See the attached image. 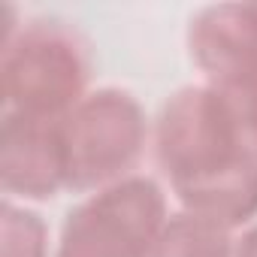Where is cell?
<instances>
[{
  "mask_svg": "<svg viewBox=\"0 0 257 257\" xmlns=\"http://www.w3.org/2000/svg\"><path fill=\"white\" fill-rule=\"evenodd\" d=\"M67 191L94 194L137 176L152 127L140 100L124 88H97L61 118Z\"/></svg>",
  "mask_w": 257,
  "mask_h": 257,
  "instance_id": "3",
  "label": "cell"
},
{
  "mask_svg": "<svg viewBox=\"0 0 257 257\" xmlns=\"http://www.w3.org/2000/svg\"><path fill=\"white\" fill-rule=\"evenodd\" d=\"M224 94L233 106V115L239 121V131H242L248 152L257 158V82H251L239 91H224Z\"/></svg>",
  "mask_w": 257,
  "mask_h": 257,
  "instance_id": "9",
  "label": "cell"
},
{
  "mask_svg": "<svg viewBox=\"0 0 257 257\" xmlns=\"http://www.w3.org/2000/svg\"><path fill=\"white\" fill-rule=\"evenodd\" d=\"M0 239L4 257H46L49 254V227L28 206L4 200L0 206Z\"/></svg>",
  "mask_w": 257,
  "mask_h": 257,
  "instance_id": "8",
  "label": "cell"
},
{
  "mask_svg": "<svg viewBox=\"0 0 257 257\" xmlns=\"http://www.w3.org/2000/svg\"><path fill=\"white\" fill-rule=\"evenodd\" d=\"M188 52L206 85L239 91L257 82V4H218L188 25Z\"/></svg>",
  "mask_w": 257,
  "mask_h": 257,
  "instance_id": "5",
  "label": "cell"
},
{
  "mask_svg": "<svg viewBox=\"0 0 257 257\" xmlns=\"http://www.w3.org/2000/svg\"><path fill=\"white\" fill-rule=\"evenodd\" d=\"M152 149L185 212L230 230L257 215V158L224 91L200 82L170 94L155 121Z\"/></svg>",
  "mask_w": 257,
  "mask_h": 257,
  "instance_id": "1",
  "label": "cell"
},
{
  "mask_svg": "<svg viewBox=\"0 0 257 257\" xmlns=\"http://www.w3.org/2000/svg\"><path fill=\"white\" fill-rule=\"evenodd\" d=\"M91 46L64 19H22L4 7L0 37V100L4 112L64 118L91 82Z\"/></svg>",
  "mask_w": 257,
  "mask_h": 257,
  "instance_id": "2",
  "label": "cell"
},
{
  "mask_svg": "<svg viewBox=\"0 0 257 257\" xmlns=\"http://www.w3.org/2000/svg\"><path fill=\"white\" fill-rule=\"evenodd\" d=\"M233 251L236 239L230 227L182 209L170 215L152 257H233Z\"/></svg>",
  "mask_w": 257,
  "mask_h": 257,
  "instance_id": "7",
  "label": "cell"
},
{
  "mask_svg": "<svg viewBox=\"0 0 257 257\" xmlns=\"http://www.w3.org/2000/svg\"><path fill=\"white\" fill-rule=\"evenodd\" d=\"M167 221L164 188L137 173L67 212L55 257H152Z\"/></svg>",
  "mask_w": 257,
  "mask_h": 257,
  "instance_id": "4",
  "label": "cell"
},
{
  "mask_svg": "<svg viewBox=\"0 0 257 257\" xmlns=\"http://www.w3.org/2000/svg\"><path fill=\"white\" fill-rule=\"evenodd\" d=\"M233 257H257V224L248 227L239 239H236V251Z\"/></svg>",
  "mask_w": 257,
  "mask_h": 257,
  "instance_id": "10",
  "label": "cell"
},
{
  "mask_svg": "<svg viewBox=\"0 0 257 257\" xmlns=\"http://www.w3.org/2000/svg\"><path fill=\"white\" fill-rule=\"evenodd\" d=\"M0 185L7 200H52L58 191H67L61 118L4 112Z\"/></svg>",
  "mask_w": 257,
  "mask_h": 257,
  "instance_id": "6",
  "label": "cell"
}]
</instances>
